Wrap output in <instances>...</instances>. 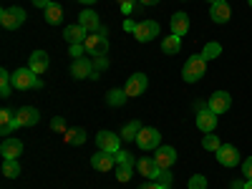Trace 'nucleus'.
<instances>
[{
	"mask_svg": "<svg viewBox=\"0 0 252 189\" xmlns=\"http://www.w3.org/2000/svg\"><path fill=\"white\" fill-rule=\"evenodd\" d=\"M83 46H86V56H94V58L106 56L109 53V31L98 28V33H89Z\"/></svg>",
	"mask_w": 252,
	"mask_h": 189,
	"instance_id": "nucleus-1",
	"label": "nucleus"
},
{
	"mask_svg": "<svg viewBox=\"0 0 252 189\" xmlns=\"http://www.w3.org/2000/svg\"><path fill=\"white\" fill-rule=\"evenodd\" d=\"M204 73H207V61L202 58V53H199V56H189V58L184 61L182 78H184L187 83H197Z\"/></svg>",
	"mask_w": 252,
	"mask_h": 189,
	"instance_id": "nucleus-2",
	"label": "nucleus"
},
{
	"mask_svg": "<svg viewBox=\"0 0 252 189\" xmlns=\"http://www.w3.org/2000/svg\"><path fill=\"white\" fill-rule=\"evenodd\" d=\"M13 86L18 91H28V89H43V81L38 78V73H33L28 66L26 68H18L13 73Z\"/></svg>",
	"mask_w": 252,
	"mask_h": 189,
	"instance_id": "nucleus-3",
	"label": "nucleus"
},
{
	"mask_svg": "<svg viewBox=\"0 0 252 189\" xmlns=\"http://www.w3.org/2000/svg\"><path fill=\"white\" fill-rule=\"evenodd\" d=\"M136 146L144 149V152H157L161 146V134L154 129V126H144V129L139 131V136H136Z\"/></svg>",
	"mask_w": 252,
	"mask_h": 189,
	"instance_id": "nucleus-4",
	"label": "nucleus"
},
{
	"mask_svg": "<svg viewBox=\"0 0 252 189\" xmlns=\"http://www.w3.org/2000/svg\"><path fill=\"white\" fill-rule=\"evenodd\" d=\"M26 23V10L23 8H3L0 10V26L8 31H18Z\"/></svg>",
	"mask_w": 252,
	"mask_h": 189,
	"instance_id": "nucleus-5",
	"label": "nucleus"
},
{
	"mask_svg": "<svg viewBox=\"0 0 252 189\" xmlns=\"http://www.w3.org/2000/svg\"><path fill=\"white\" fill-rule=\"evenodd\" d=\"M134 38L139 40V43H149V40H154L159 35V23L157 20H141V23L134 26Z\"/></svg>",
	"mask_w": 252,
	"mask_h": 189,
	"instance_id": "nucleus-6",
	"label": "nucleus"
},
{
	"mask_svg": "<svg viewBox=\"0 0 252 189\" xmlns=\"http://www.w3.org/2000/svg\"><path fill=\"white\" fill-rule=\"evenodd\" d=\"M121 141H124L121 136H116L114 131H106V129L96 134V146L101 152H109V154H116L121 149Z\"/></svg>",
	"mask_w": 252,
	"mask_h": 189,
	"instance_id": "nucleus-7",
	"label": "nucleus"
},
{
	"mask_svg": "<svg viewBox=\"0 0 252 189\" xmlns=\"http://www.w3.org/2000/svg\"><path fill=\"white\" fill-rule=\"evenodd\" d=\"M146 86H149V78H146L144 73H134V76L126 78L124 91H126V96H129V98H134V96H141L146 91Z\"/></svg>",
	"mask_w": 252,
	"mask_h": 189,
	"instance_id": "nucleus-8",
	"label": "nucleus"
},
{
	"mask_svg": "<svg viewBox=\"0 0 252 189\" xmlns=\"http://www.w3.org/2000/svg\"><path fill=\"white\" fill-rule=\"evenodd\" d=\"M229 106H232V96H229L227 91H215L212 96L207 98V109H209V111H215L217 116L224 114Z\"/></svg>",
	"mask_w": 252,
	"mask_h": 189,
	"instance_id": "nucleus-9",
	"label": "nucleus"
},
{
	"mask_svg": "<svg viewBox=\"0 0 252 189\" xmlns=\"http://www.w3.org/2000/svg\"><path fill=\"white\" fill-rule=\"evenodd\" d=\"M96 73V66H94V61L91 58H76L73 63H71V76L76 78V81H81V78H91Z\"/></svg>",
	"mask_w": 252,
	"mask_h": 189,
	"instance_id": "nucleus-10",
	"label": "nucleus"
},
{
	"mask_svg": "<svg viewBox=\"0 0 252 189\" xmlns=\"http://www.w3.org/2000/svg\"><path fill=\"white\" fill-rule=\"evenodd\" d=\"M217 161H220L222 166H227V169L237 166V164H240V152H237V146H235V144H222L220 152H217Z\"/></svg>",
	"mask_w": 252,
	"mask_h": 189,
	"instance_id": "nucleus-11",
	"label": "nucleus"
},
{
	"mask_svg": "<svg viewBox=\"0 0 252 189\" xmlns=\"http://www.w3.org/2000/svg\"><path fill=\"white\" fill-rule=\"evenodd\" d=\"M197 129H199L202 134H212V131L217 129V114L209 111V109L197 111Z\"/></svg>",
	"mask_w": 252,
	"mask_h": 189,
	"instance_id": "nucleus-12",
	"label": "nucleus"
},
{
	"mask_svg": "<svg viewBox=\"0 0 252 189\" xmlns=\"http://www.w3.org/2000/svg\"><path fill=\"white\" fill-rule=\"evenodd\" d=\"M209 15H212V20H215V23L224 26L227 20L232 18V8H229V3H227V0H217V3H212V5H209Z\"/></svg>",
	"mask_w": 252,
	"mask_h": 189,
	"instance_id": "nucleus-13",
	"label": "nucleus"
},
{
	"mask_svg": "<svg viewBox=\"0 0 252 189\" xmlns=\"http://www.w3.org/2000/svg\"><path fill=\"white\" fill-rule=\"evenodd\" d=\"M114 164H116V154H109V152H96L91 157V166L96 172H111L114 169Z\"/></svg>",
	"mask_w": 252,
	"mask_h": 189,
	"instance_id": "nucleus-14",
	"label": "nucleus"
},
{
	"mask_svg": "<svg viewBox=\"0 0 252 189\" xmlns=\"http://www.w3.org/2000/svg\"><path fill=\"white\" fill-rule=\"evenodd\" d=\"M0 154H3V159H18L20 154H23V141L20 139H3V144H0Z\"/></svg>",
	"mask_w": 252,
	"mask_h": 189,
	"instance_id": "nucleus-15",
	"label": "nucleus"
},
{
	"mask_svg": "<svg viewBox=\"0 0 252 189\" xmlns=\"http://www.w3.org/2000/svg\"><path fill=\"white\" fill-rule=\"evenodd\" d=\"M136 169H139L141 177L154 179V182H157V177L161 174V169H159V164L154 161V157H144V159H139V161H136Z\"/></svg>",
	"mask_w": 252,
	"mask_h": 189,
	"instance_id": "nucleus-16",
	"label": "nucleus"
},
{
	"mask_svg": "<svg viewBox=\"0 0 252 189\" xmlns=\"http://www.w3.org/2000/svg\"><path fill=\"white\" fill-rule=\"evenodd\" d=\"M154 161L159 164V169H169V166L177 161V149L174 146H159L157 154H154Z\"/></svg>",
	"mask_w": 252,
	"mask_h": 189,
	"instance_id": "nucleus-17",
	"label": "nucleus"
},
{
	"mask_svg": "<svg viewBox=\"0 0 252 189\" xmlns=\"http://www.w3.org/2000/svg\"><path fill=\"white\" fill-rule=\"evenodd\" d=\"M48 63H51V61H48V53H46V51H33L31 58H28V68L40 76V73L48 71Z\"/></svg>",
	"mask_w": 252,
	"mask_h": 189,
	"instance_id": "nucleus-18",
	"label": "nucleus"
},
{
	"mask_svg": "<svg viewBox=\"0 0 252 189\" xmlns=\"http://www.w3.org/2000/svg\"><path fill=\"white\" fill-rule=\"evenodd\" d=\"M78 26L86 31V33H98L101 20H98V15L94 10H83V13H78Z\"/></svg>",
	"mask_w": 252,
	"mask_h": 189,
	"instance_id": "nucleus-19",
	"label": "nucleus"
},
{
	"mask_svg": "<svg viewBox=\"0 0 252 189\" xmlns=\"http://www.w3.org/2000/svg\"><path fill=\"white\" fill-rule=\"evenodd\" d=\"M15 119H18L20 126H35L38 119H40V114H38L35 106H20V109L15 111Z\"/></svg>",
	"mask_w": 252,
	"mask_h": 189,
	"instance_id": "nucleus-20",
	"label": "nucleus"
},
{
	"mask_svg": "<svg viewBox=\"0 0 252 189\" xmlns=\"http://www.w3.org/2000/svg\"><path fill=\"white\" fill-rule=\"evenodd\" d=\"M169 26H172V33L174 35H187V31H189V15L187 13H174L172 15V20H169Z\"/></svg>",
	"mask_w": 252,
	"mask_h": 189,
	"instance_id": "nucleus-21",
	"label": "nucleus"
},
{
	"mask_svg": "<svg viewBox=\"0 0 252 189\" xmlns=\"http://www.w3.org/2000/svg\"><path fill=\"white\" fill-rule=\"evenodd\" d=\"M86 31H83L78 23H73V26H66V31H63V38L68 40V46H73V43H83L86 40Z\"/></svg>",
	"mask_w": 252,
	"mask_h": 189,
	"instance_id": "nucleus-22",
	"label": "nucleus"
},
{
	"mask_svg": "<svg viewBox=\"0 0 252 189\" xmlns=\"http://www.w3.org/2000/svg\"><path fill=\"white\" fill-rule=\"evenodd\" d=\"M161 51L166 53V56H177L179 51H182V38L179 35H166L164 40H161Z\"/></svg>",
	"mask_w": 252,
	"mask_h": 189,
	"instance_id": "nucleus-23",
	"label": "nucleus"
},
{
	"mask_svg": "<svg viewBox=\"0 0 252 189\" xmlns=\"http://www.w3.org/2000/svg\"><path fill=\"white\" fill-rule=\"evenodd\" d=\"M141 129H144L141 121H139V119H134V121H129V124L124 126L119 136H121L124 141H136V136H139V131H141Z\"/></svg>",
	"mask_w": 252,
	"mask_h": 189,
	"instance_id": "nucleus-24",
	"label": "nucleus"
},
{
	"mask_svg": "<svg viewBox=\"0 0 252 189\" xmlns=\"http://www.w3.org/2000/svg\"><path fill=\"white\" fill-rule=\"evenodd\" d=\"M13 73H8L5 68H0V96L3 98H8L10 94H13Z\"/></svg>",
	"mask_w": 252,
	"mask_h": 189,
	"instance_id": "nucleus-25",
	"label": "nucleus"
},
{
	"mask_svg": "<svg viewBox=\"0 0 252 189\" xmlns=\"http://www.w3.org/2000/svg\"><path fill=\"white\" fill-rule=\"evenodd\" d=\"M126 101H129V96H126V91L124 89H111L109 94H106V103H109V106H124V103Z\"/></svg>",
	"mask_w": 252,
	"mask_h": 189,
	"instance_id": "nucleus-26",
	"label": "nucleus"
},
{
	"mask_svg": "<svg viewBox=\"0 0 252 189\" xmlns=\"http://www.w3.org/2000/svg\"><path fill=\"white\" fill-rule=\"evenodd\" d=\"M46 23H48V26H58V23H63V8H61L58 3H53V5L46 10Z\"/></svg>",
	"mask_w": 252,
	"mask_h": 189,
	"instance_id": "nucleus-27",
	"label": "nucleus"
},
{
	"mask_svg": "<svg viewBox=\"0 0 252 189\" xmlns=\"http://www.w3.org/2000/svg\"><path fill=\"white\" fill-rule=\"evenodd\" d=\"M3 177H8V179L20 177V164H18V159H3Z\"/></svg>",
	"mask_w": 252,
	"mask_h": 189,
	"instance_id": "nucleus-28",
	"label": "nucleus"
},
{
	"mask_svg": "<svg viewBox=\"0 0 252 189\" xmlns=\"http://www.w3.org/2000/svg\"><path fill=\"white\" fill-rule=\"evenodd\" d=\"M217 56H222V46L217 43V40H209V43L202 48V58L204 61H215Z\"/></svg>",
	"mask_w": 252,
	"mask_h": 189,
	"instance_id": "nucleus-29",
	"label": "nucleus"
},
{
	"mask_svg": "<svg viewBox=\"0 0 252 189\" xmlns=\"http://www.w3.org/2000/svg\"><path fill=\"white\" fill-rule=\"evenodd\" d=\"M220 146H222V141H220V136H215V131L212 134H204V139H202V149L204 152H220Z\"/></svg>",
	"mask_w": 252,
	"mask_h": 189,
	"instance_id": "nucleus-30",
	"label": "nucleus"
},
{
	"mask_svg": "<svg viewBox=\"0 0 252 189\" xmlns=\"http://www.w3.org/2000/svg\"><path fill=\"white\" fill-rule=\"evenodd\" d=\"M66 141L81 146L83 141H86V131H83V129H71V131H66Z\"/></svg>",
	"mask_w": 252,
	"mask_h": 189,
	"instance_id": "nucleus-31",
	"label": "nucleus"
},
{
	"mask_svg": "<svg viewBox=\"0 0 252 189\" xmlns=\"http://www.w3.org/2000/svg\"><path fill=\"white\" fill-rule=\"evenodd\" d=\"M134 174V166H124V164H116V179L119 182H129Z\"/></svg>",
	"mask_w": 252,
	"mask_h": 189,
	"instance_id": "nucleus-32",
	"label": "nucleus"
},
{
	"mask_svg": "<svg viewBox=\"0 0 252 189\" xmlns=\"http://www.w3.org/2000/svg\"><path fill=\"white\" fill-rule=\"evenodd\" d=\"M157 182H159L164 189H172V187H174V177H172V172H169V169H161V174L157 177Z\"/></svg>",
	"mask_w": 252,
	"mask_h": 189,
	"instance_id": "nucleus-33",
	"label": "nucleus"
},
{
	"mask_svg": "<svg viewBox=\"0 0 252 189\" xmlns=\"http://www.w3.org/2000/svg\"><path fill=\"white\" fill-rule=\"evenodd\" d=\"M116 164H124V166H134V157H131L129 152L119 149V152H116Z\"/></svg>",
	"mask_w": 252,
	"mask_h": 189,
	"instance_id": "nucleus-34",
	"label": "nucleus"
},
{
	"mask_svg": "<svg viewBox=\"0 0 252 189\" xmlns=\"http://www.w3.org/2000/svg\"><path fill=\"white\" fill-rule=\"evenodd\" d=\"M189 189H207V177L194 174L192 179H189Z\"/></svg>",
	"mask_w": 252,
	"mask_h": 189,
	"instance_id": "nucleus-35",
	"label": "nucleus"
},
{
	"mask_svg": "<svg viewBox=\"0 0 252 189\" xmlns=\"http://www.w3.org/2000/svg\"><path fill=\"white\" fill-rule=\"evenodd\" d=\"M68 53L73 56V61L83 58V56H86V46H83V43H73V46H68Z\"/></svg>",
	"mask_w": 252,
	"mask_h": 189,
	"instance_id": "nucleus-36",
	"label": "nucleus"
},
{
	"mask_svg": "<svg viewBox=\"0 0 252 189\" xmlns=\"http://www.w3.org/2000/svg\"><path fill=\"white\" fill-rule=\"evenodd\" d=\"M139 3V0H119V5H121V13L124 15H129L131 10H134V5Z\"/></svg>",
	"mask_w": 252,
	"mask_h": 189,
	"instance_id": "nucleus-37",
	"label": "nucleus"
},
{
	"mask_svg": "<svg viewBox=\"0 0 252 189\" xmlns=\"http://www.w3.org/2000/svg\"><path fill=\"white\" fill-rule=\"evenodd\" d=\"M51 129L53 131H66V121H63L61 116H53L51 119Z\"/></svg>",
	"mask_w": 252,
	"mask_h": 189,
	"instance_id": "nucleus-38",
	"label": "nucleus"
},
{
	"mask_svg": "<svg viewBox=\"0 0 252 189\" xmlns=\"http://www.w3.org/2000/svg\"><path fill=\"white\" fill-rule=\"evenodd\" d=\"M242 174H245L247 179H252V157H247V159L242 161Z\"/></svg>",
	"mask_w": 252,
	"mask_h": 189,
	"instance_id": "nucleus-39",
	"label": "nucleus"
},
{
	"mask_svg": "<svg viewBox=\"0 0 252 189\" xmlns=\"http://www.w3.org/2000/svg\"><path fill=\"white\" fill-rule=\"evenodd\" d=\"M139 189H164V187H161L159 182H154V179H146V182H144Z\"/></svg>",
	"mask_w": 252,
	"mask_h": 189,
	"instance_id": "nucleus-40",
	"label": "nucleus"
},
{
	"mask_svg": "<svg viewBox=\"0 0 252 189\" xmlns=\"http://www.w3.org/2000/svg\"><path fill=\"white\" fill-rule=\"evenodd\" d=\"M33 5H35V8H43V10H48V8L53 5V0H33Z\"/></svg>",
	"mask_w": 252,
	"mask_h": 189,
	"instance_id": "nucleus-41",
	"label": "nucleus"
},
{
	"mask_svg": "<svg viewBox=\"0 0 252 189\" xmlns=\"http://www.w3.org/2000/svg\"><path fill=\"white\" fill-rule=\"evenodd\" d=\"M109 66V61H106V56H101V58H96V71L98 68H106Z\"/></svg>",
	"mask_w": 252,
	"mask_h": 189,
	"instance_id": "nucleus-42",
	"label": "nucleus"
},
{
	"mask_svg": "<svg viewBox=\"0 0 252 189\" xmlns=\"http://www.w3.org/2000/svg\"><path fill=\"white\" fill-rule=\"evenodd\" d=\"M229 187H232V189H245V182H232Z\"/></svg>",
	"mask_w": 252,
	"mask_h": 189,
	"instance_id": "nucleus-43",
	"label": "nucleus"
},
{
	"mask_svg": "<svg viewBox=\"0 0 252 189\" xmlns=\"http://www.w3.org/2000/svg\"><path fill=\"white\" fill-rule=\"evenodd\" d=\"M139 3H141V5H157L159 0H139Z\"/></svg>",
	"mask_w": 252,
	"mask_h": 189,
	"instance_id": "nucleus-44",
	"label": "nucleus"
},
{
	"mask_svg": "<svg viewBox=\"0 0 252 189\" xmlns=\"http://www.w3.org/2000/svg\"><path fill=\"white\" fill-rule=\"evenodd\" d=\"M78 3H83V5H91V3H96V0H78Z\"/></svg>",
	"mask_w": 252,
	"mask_h": 189,
	"instance_id": "nucleus-45",
	"label": "nucleus"
},
{
	"mask_svg": "<svg viewBox=\"0 0 252 189\" xmlns=\"http://www.w3.org/2000/svg\"><path fill=\"white\" fill-rule=\"evenodd\" d=\"M245 189H252V179H247V182H245Z\"/></svg>",
	"mask_w": 252,
	"mask_h": 189,
	"instance_id": "nucleus-46",
	"label": "nucleus"
},
{
	"mask_svg": "<svg viewBox=\"0 0 252 189\" xmlns=\"http://www.w3.org/2000/svg\"><path fill=\"white\" fill-rule=\"evenodd\" d=\"M207 3H209V5H212V3H217V0H207Z\"/></svg>",
	"mask_w": 252,
	"mask_h": 189,
	"instance_id": "nucleus-47",
	"label": "nucleus"
},
{
	"mask_svg": "<svg viewBox=\"0 0 252 189\" xmlns=\"http://www.w3.org/2000/svg\"><path fill=\"white\" fill-rule=\"evenodd\" d=\"M247 5H250V8H252V0H247Z\"/></svg>",
	"mask_w": 252,
	"mask_h": 189,
	"instance_id": "nucleus-48",
	"label": "nucleus"
}]
</instances>
